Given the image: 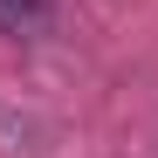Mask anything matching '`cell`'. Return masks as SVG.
I'll return each mask as SVG.
<instances>
[{
  "instance_id": "cell-1",
  "label": "cell",
  "mask_w": 158,
  "mask_h": 158,
  "mask_svg": "<svg viewBox=\"0 0 158 158\" xmlns=\"http://www.w3.org/2000/svg\"><path fill=\"white\" fill-rule=\"evenodd\" d=\"M0 28L7 35H48V0H0Z\"/></svg>"
}]
</instances>
